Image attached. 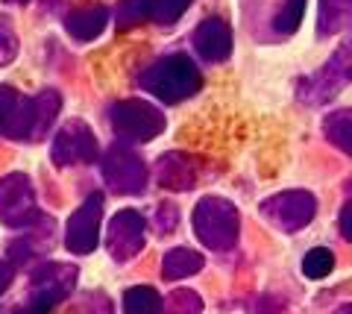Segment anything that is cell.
<instances>
[{
    "mask_svg": "<svg viewBox=\"0 0 352 314\" xmlns=\"http://www.w3.org/2000/svg\"><path fill=\"white\" fill-rule=\"evenodd\" d=\"M138 82L162 103H182L203 89V74L188 53H170V56L153 62L138 77Z\"/></svg>",
    "mask_w": 352,
    "mask_h": 314,
    "instance_id": "1",
    "label": "cell"
},
{
    "mask_svg": "<svg viewBox=\"0 0 352 314\" xmlns=\"http://www.w3.org/2000/svg\"><path fill=\"white\" fill-rule=\"evenodd\" d=\"M191 226L203 247H208L214 253H226L238 244V232H241L238 205L226 197L208 194V197H203L194 205Z\"/></svg>",
    "mask_w": 352,
    "mask_h": 314,
    "instance_id": "2",
    "label": "cell"
},
{
    "mask_svg": "<svg viewBox=\"0 0 352 314\" xmlns=\"http://www.w3.org/2000/svg\"><path fill=\"white\" fill-rule=\"evenodd\" d=\"M76 276H80V270L65 262H47L36 267L30 276L27 300L9 314H50L56 309V302L71 297V291L76 288Z\"/></svg>",
    "mask_w": 352,
    "mask_h": 314,
    "instance_id": "3",
    "label": "cell"
},
{
    "mask_svg": "<svg viewBox=\"0 0 352 314\" xmlns=\"http://www.w3.org/2000/svg\"><path fill=\"white\" fill-rule=\"evenodd\" d=\"M349 82H352V32L344 45L323 62L320 71H314L311 77L300 80L296 97L308 106H326L329 100H335Z\"/></svg>",
    "mask_w": 352,
    "mask_h": 314,
    "instance_id": "4",
    "label": "cell"
},
{
    "mask_svg": "<svg viewBox=\"0 0 352 314\" xmlns=\"http://www.w3.org/2000/svg\"><path fill=\"white\" fill-rule=\"evenodd\" d=\"M109 124H112L115 135L124 142H135V144H147L153 138H159L164 133V112L159 106H153L150 100L141 97H129V100H118L109 112Z\"/></svg>",
    "mask_w": 352,
    "mask_h": 314,
    "instance_id": "5",
    "label": "cell"
},
{
    "mask_svg": "<svg viewBox=\"0 0 352 314\" xmlns=\"http://www.w3.org/2000/svg\"><path fill=\"white\" fill-rule=\"evenodd\" d=\"M41 221L44 218L36 203V188L27 173L0 177V223L12 226V229H32Z\"/></svg>",
    "mask_w": 352,
    "mask_h": 314,
    "instance_id": "6",
    "label": "cell"
},
{
    "mask_svg": "<svg viewBox=\"0 0 352 314\" xmlns=\"http://www.w3.org/2000/svg\"><path fill=\"white\" fill-rule=\"evenodd\" d=\"M261 214L273 226H276V229L294 235V232L305 229V226L314 221V214H317V197H314L311 191H302V188L279 191V194H273V197L261 200Z\"/></svg>",
    "mask_w": 352,
    "mask_h": 314,
    "instance_id": "7",
    "label": "cell"
},
{
    "mask_svg": "<svg viewBox=\"0 0 352 314\" xmlns=\"http://www.w3.org/2000/svg\"><path fill=\"white\" fill-rule=\"evenodd\" d=\"M100 170H103V179L106 186L112 188L120 197H135L147 188V165L138 153H132L129 147L124 144H115L109 147V153L100 161Z\"/></svg>",
    "mask_w": 352,
    "mask_h": 314,
    "instance_id": "8",
    "label": "cell"
},
{
    "mask_svg": "<svg viewBox=\"0 0 352 314\" xmlns=\"http://www.w3.org/2000/svg\"><path fill=\"white\" fill-rule=\"evenodd\" d=\"M97 138L85 121H68L59 126L50 144V159L56 168H74V165H91L97 159Z\"/></svg>",
    "mask_w": 352,
    "mask_h": 314,
    "instance_id": "9",
    "label": "cell"
},
{
    "mask_svg": "<svg viewBox=\"0 0 352 314\" xmlns=\"http://www.w3.org/2000/svg\"><path fill=\"white\" fill-rule=\"evenodd\" d=\"M100 223H103V194L94 191L68 218V226H65V247H68V253L74 256L94 253L97 241H100Z\"/></svg>",
    "mask_w": 352,
    "mask_h": 314,
    "instance_id": "10",
    "label": "cell"
},
{
    "mask_svg": "<svg viewBox=\"0 0 352 314\" xmlns=\"http://www.w3.org/2000/svg\"><path fill=\"white\" fill-rule=\"evenodd\" d=\"M144 241H147V221L141 212L120 209L115 218L109 221L106 247H109V256H112L118 265L132 262V258L144 250Z\"/></svg>",
    "mask_w": 352,
    "mask_h": 314,
    "instance_id": "11",
    "label": "cell"
},
{
    "mask_svg": "<svg viewBox=\"0 0 352 314\" xmlns=\"http://www.w3.org/2000/svg\"><path fill=\"white\" fill-rule=\"evenodd\" d=\"M36 126V106L32 97H24L12 85H0V135L9 142L32 138Z\"/></svg>",
    "mask_w": 352,
    "mask_h": 314,
    "instance_id": "12",
    "label": "cell"
},
{
    "mask_svg": "<svg viewBox=\"0 0 352 314\" xmlns=\"http://www.w3.org/2000/svg\"><path fill=\"white\" fill-rule=\"evenodd\" d=\"M194 50L208 65H220L232 56V27L223 18H206L194 30Z\"/></svg>",
    "mask_w": 352,
    "mask_h": 314,
    "instance_id": "13",
    "label": "cell"
},
{
    "mask_svg": "<svg viewBox=\"0 0 352 314\" xmlns=\"http://www.w3.org/2000/svg\"><path fill=\"white\" fill-rule=\"evenodd\" d=\"M156 179L162 188L168 191H191L197 186V168L194 159L185 153H164L159 156Z\"/></svg>",
    "mask_w": 352,
    "mask_h": 314,
    "instance_id": "14",
    "label": "cell"
},
{
    "mask_svg": "<svg viewBox=\"0 0 352 314\" xmlns=\"http://www.w3.org/2000/svg\"><path fill=\"white\" fill-rule=\"evenodd\" d=\"M106 24H109L106 6H85L65 18V30H68V36L76 41H94L106 30Z\"/></svg>",
    "mask_w": 352,
    "mask_h": 314,
    "instance_id": "15",
    "label": "cell"
},
{
    "mask_svg": "<svg viewBox=\"0 0 352 314\" xmlns=\"http://www.w3.org/2000/svg\"><path fill=\"white\" fill-rule=\"evenodd\" d=\"M206 265L203 253L191 250V247H173V250L164 253L162 258V276L168 282H176V279H188L194 273H200Z\"/></svg>",
    "mask_w": 352,
    "mask_h": 314,
    "instance_id": "16",
    "label": "cell"
},
{
    "mask_svg": "<svg viewBox=\"0 0 352 314\" xmlns=\"http://www.w3.org/2000/svg\"><path fill=\"white\" fill-rule=\"evenodd\" d=\"M352 27V0H320L317 6V36L329 38Z\"/></svg>",
    "mask_w": 352,
    "mask_h": 314,
    "instance_id": "17",
    "label": "cell"
},
{
    "mask_svg": "<svg viewBox=\"0 0 352 314\" xmlns=\"http://www.w3.org/2000/svg\"><path fill=\"white\" fill-rule=\"evenodd\" d=\"M32 106H36V126H32V142L36 138H44L47 129L53 126V121L62 112V94L56 89H44L32 97Z\"/></svg>",
    "mask_w": 352,
    "mask_h": 314,
    "instance_id": "18",
    "label": "cell"
},
{
    "mask_svg": "<svg viewBox=\"0 0 352 314\" xmlns=\"http://www.w3.org/2000/svg\"><path fill=\"white\" fill-rule=\"evenodd\" d=\"M323 133L340 153L352 159V109H338L323 117Z\"/></svg>",
    "mask_w": 352,
    "mask_h": 314,
    "instance_id": "19",
    "label": "cell"
},
{
    "mask_svg": "<svg viewBox=\"0 0 352 314\" xmlns=\"http://www.w3.org/2000/svg\"><path fill=\"white\" fill-rule=\"evenodd\" d=\"M164 300L156 288L132 285L124 291V314H162Z\"/></svg>",
    "mask_w": 352,
    "mask_h": 314,
    "instance_id": "20",
    "label": "cell"
},
{
    "mask_svg": "<svg viewBox=\"0 0 352 314\" xmlns=\"http://www.w3.org/2000/svg\"><path fill=\"white\" fill-rule=\"evenodd\" d=\"M305 3L308 0H282L279 9L273 12V32L276 36H294L305 18Z\"/></svg>",
    "mask_w": 352,
    "mask_h": 314,
    "instance_id": "21",
    "label": "cell"
},
{
    "mask_svg": "<svg viewBox=\"0 0 352 314\" xmlns=\"http://www.w3.org/2000/svg\"><path fill=\"white\" fill-rule=\"evenodd\" d=\"M194 0H144V15L162 27L176 24Z\"/></svg>",
    "mask_w": 352,
    "mask_h": 314,
    "instance_id": "22",
    "label": "cell"
},
{
    "mask_svg": "<svg viewBox=\"0 0 352 314\" xmlns=\"http://www.w3.org/2000/svg\"><path fill=\"white\" fill-rule=\"evenodd\" d=\"M332 267H335V256L329 247H311L302 258V273L305 279H314V282L332 273Z\"/></svg>",
    "mask_w": 352,
    "mask_h": 314,
    "instance_id": "23",
    "label": "cell"
},
{
    "mask_svg": "<svg viewBox=\"0 0 352 314\" xmlns=\"http://www.w3.org/2000/svg\"><path fill=\"white\" fill-rule=\"evenodd\" d=\"M112 311H115V306L103 291H88V294L76 297L68 309V314H112Z\"/></svg>",
    "mask_w": 352,
    "mask_h": 314,
    "instance_id": "24",
    "label": "cell"
},
{
    "mask_svg": "<svg viewBox=\"0 0 352 314\" xmlns=\"http://www.w3.org/2000/svg\"><path fill=\"white\" fill-rule=\"evenodd\" d=\"M162 311H168V314H200L203 311V300H200L197 291L182 288V291H173V294L164 300Z\"/></svg>",
    "mask_w": 352,
    "mask_h": 314,
    "instance_id": "25",
    "label": "cell"
},
{
    "mask_svg": "<svg viewBox=\"0 0 352 314\" xmlns=\"http://www.w3.org/2000/svg\"><path fill=\"white\" fill-rule=\"evenodd\" d=\"M138 21H147L144 15V0H120L118 6V27H132Z\"/></svg>",
    "mask_w": 352,
    "mask_h": 314,
    "instance_id": "26",
    "label": "cell"
},
{
    "mask_svg": "<svg viewBox=\"0 0 352 314\" xmlns=\"http://www.w3.org/2000/svg\"><path fill=\"white\" fill-rule=\"evenodd\" d=\"M176 223H179V212H176L173 203H162L156 209V232L159 235H170L176 229Z\"/></svg>",
    "mask_w": 352,
    "mask_h": 314,
    "instance_id": "27",
    "label": "cell"
},
{
    "mask_svg": "<svg viewBox=\"0 0 352 314\" xmlns=\"http://www.w3.org/2000/svg\"><path fill=\"white\" fill-rule=\"evenodd\" d=\"M18 56V38L15 32L9 27H0V68H6V65H12Z\"/></svg>",
    "mask_w": 352,
    "mask_h": 314,
    "instance_id": "28",
    "label": "cell"
},
{
    "mask_svg": "<svg viewBox=\"0 0 352 314\" xmlns=\"http://www.w3.org/2000/svg\"><path fill=\"white\" fill-rule=\"evenodd\" d=\"M338 223H340V235L352 244V179L346 182V200H344V209H340Z\"/></svg>",
    "mask_w": 352,
    "mask_h": 314,
    "instance_id": "29",
    "label": "cell"
},
{
    "mask_svg": "<svg viewBox=\"0 0 352 314\" xmlns=\"http://www.w3.org/2000/svg\"><path fill=\"white\" fill-rule=\"evenodd\" d=\"M12 279H15V267L0 258V294H3V291L12 285Z\"/></svg>",
    "mask_w": 352,
    "mask_h": 314,
    "instance_id": "30",
    "label": "cell"
},
{
    "mask_svg": "<svg viewBox=\"0 0 352 314\" xmlns=\"http://www.w3.org/2000/svg\"><path fill=\"white\" fill-rule=\"evenodd\" d=\"M9 3H27V0H9Z\"/></svg>",
    "mask_w": 352,
    "mask_h": 314,
    "instance_id": "31",
    "label": "cell"
}]
</instances>
